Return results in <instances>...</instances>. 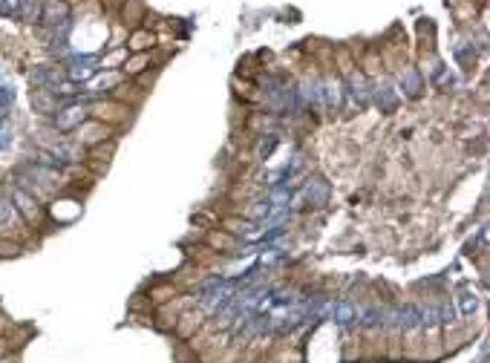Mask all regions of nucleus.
Returning a JSON list of instances; mask_svg holds the SVG:
<instances>
[{
  "label": "nucleus",
  "instance_id": "obj_10",
  "mask_svg": "<svg viewBox=\"0 0 490 363\" xmlns=\"http://www.w3.org/2000/svg\"><path fill=\"white\" fill-rule=\"evenodd\" d=\"M352 95H355V99H361V101H366V84L361 78L352 81Z\"/></svg>",
  "mask_w": 490,
  "mask_h": 363
},
{
  "label": "nucleus",
  "instance_id": "obj_8",
  "mask_svg": "<svg viewBox=\"0 0 490 363\" xmlns=\"http://www.w3.org/2000/svg\"><path fill=\"white\" fill-rule=\"evenodd\" d=\"M12 216H15L12 205H6V202H0V228H6V225L12 222Z\"/></svg>",
  "mask_w": 490,
  "mask_h": 363
},
{
  "label": "nucleus",
  "instance_id": "obj_13",
  "mask_svg": "<svg viewBox=\"0 0 490 363\" xmlns=\"http://www.w3.org/2000/svg\"><path fill=\"white\" fill-rule=\"evenodd\" d=\"M271 148H274V138H268V141H263V144H260V156H266V153H271Z\"/></svg>",
  "mask_w": 490,
  "mask_h": 363
},
{
  "label": "nucleus",
  "instance_id": "obj_2",
  "mask_svg": "<svg viewBox=\"0 0 490 363\" xmlns=\"http://www.w3.org/2000/svg\"><path fill=\"white\" fill-rule=\"evenodd\" d=\"M231 294H234V288H231V285H219L217 292H211V294L202 297V308H205V311H214V308L225 306V303L231 300Z\"/></svg>",
  "mask_w": 490,
  "mask_h": 363
},
{
  "label": "nucleus",
  "instance_id": "obj_4",
  "mask_svg": "<svg viewBox=\"0 0 490 363\" xmlns=\"http://www.w3.org/2000/svg\"><path fill=\"white\" fill-rule=\"evenodd\" d=\"M326 197H329V187H326V182H323V179L309 182V187H306V199H309L312 205H323V202H326Z\"/></svg>",
  "mask_w": 490,
  "mask_h": 363
},
{
  "label": "nucleus",
  "instance_id": "obj_7",
  "mask_svg": "<svg viewBox=\"0 0 490 363\" xmlns=\"http://www.w3.org/2000/svg\"><path fill=\"white\" fill-rule=\"evenodd\" d=\"M326 99H329V104H340V84H326Z\"/></svg>",
  "mask_w": 490,
  "mask_h": 363
},
{
  "label": "nucleus",
  "instance_id": "obj_3",
  "mask_svg": "<svg viewBox=\"0 0 490 363\" xmlns=\"http://www.w3.org/2000/svg\"><path fill=\"white\" fill-rule=\"evenodd\" d=\"M84 115H87V110H84V107H66V110H61V113H58L55 124H58L61 130H69V127L81 124V121H84Z\"/></svg>",
  "mask_w": 490,
  "mask_h": 363
},
{
  "label": "nucleus",
  "instance_id": "obj_9",
  "mask_svg": "<svg viewBox=\"0 0 490 363\" xmlns=\"http://www.w3.org/2000/svg\"><path fill=\"white\" fill-rule=\"evenodd\" d=\"M461 311L464 314H473L476 311V297L473 294H461Z\"/></svg>",
  "mask_w": 490,
  "mask_h": 363
},
{
  "label": "nucleus",
  "instance_id": "obj_6",
  "mask_svg": "<svg viewBox=\"0 0 490 363\" xmlns=\"http://www.w3.org/2000/svg\"><path fill=\"white\" fill-rule=\"evenodd\" d=\"M38 9H41V3H38V0H23V9H20V17H23V20H35Z\"/></svg>",
  "mask_w": 490,
  "mask_h": 363
},
{
  "label": "nucleus",
  "instance_id": "obj_12",
  "mask_svg": "<svg viewBox=\"0 0 490 363\" xmlns=\"http://www.w3.org/2000/svg\"><path fill=\"white\" fill-rule=\"evenodd\" d=\"M15 9V0H0V15H9Z\"/></svg>",
  "mask_w": 490,
  "mask_h": 363
},
{
  "label": "nucleus",
  "instance_id": "obj_1",
  "mask_svg": "<svg viewBox=\"0 0 490 363\" xmlns=\"http://www.w3.org/2000/svg\"><path fill=\"white\" fill-rule=\"evenodd\" d=\"M66 17H69V6L64 3V0H46L43 3L41 20L46 23V27H58V23H64Z\"/></svg>",
  "mask_w": 490,
  "mask_h": 363
},
{
  "label": "nucleus",
  "instance_id": "obj_5",
  "mask_svg": "<svg viewBox=\"0 0 490 363\" xmlns=\"http://www.w3.org/2000/svg\"><path fill=\"white\" fill-rule=\"evenodd\" d=\"M104 136H107V127H101V124H89V127L81 130V141H84V144H96V141H101Z\"/></svg>",
  "mask_w": 490,
  "mask_h": 363
},
{
  "label": "nucleus",
  "instance_id": "obj_11",
  "mask_svg": "<svg viewBox=\"0 0 490 363\" xmlns=\"http://www.w3.org/2000/svg\"><path fill=\"white\" fill-rule=\"evenodd\" d=\"M335 314H338V318H340V320L346 323V320H349V318H352V314H355V311H352V306H338V308H335Z\"/></svg>",
  "mask_w": 490,
  "mask_h": 363
}]
</instances>
